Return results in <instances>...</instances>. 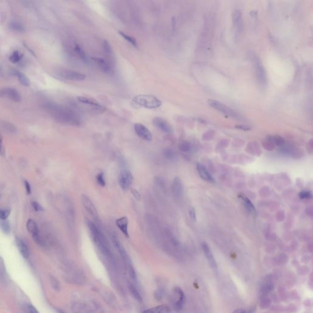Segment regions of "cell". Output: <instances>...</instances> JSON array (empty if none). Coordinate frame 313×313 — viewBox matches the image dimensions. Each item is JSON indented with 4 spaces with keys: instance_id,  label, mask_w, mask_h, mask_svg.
<instances>
[{
    "instance_id": "1",
    "label": "cell",
    "mask_w": 313,
    "mask_h": 313,
    "mask_svg": "<svg viewBox=\"0 0 313 313\" xmlns=\"http://www.w3.org/2000/svg\"><path fill=\"white\" fill-rule=\"evenodd\" d=\"M45 109L55 119L61 122L72 125H79L80 120L78 116L72 110L53 103H47Z\"/></svg>"
},
{
    "instance_id": "2",
    "label": "cell",
    "mask_w": 313,
    "mask_h": 313,
    "mask_svg": "<svg viewBox=\"0 0 313 313\" xmlns=\"http://www.w3.org/2000/svg\"><path fill=\"white\" fill-rule=\"evenodd\" d=\"M87 225L91 233L92 238L101 253L106 256L109 260L113 259V256L109 248L107 242L102 233L97 226L91 221H87Z\"/></svg>"
},
{
    "instance_id": "3",
    "label": "cell",
    "mask_w": 313,
    "mask_h": 313,
    "mask_svg": "<svg viewBox=\"0 0 313 313\" xmlns=\"http://www.w3.org/2000/svg\"><path fill=\"white\" fill-rule=\"evenodd\" d=\"M132 102L138 106L147 109H156L161 107L162 102L158 98L152 95L141 94L134 97Z\"/></svg>"
},
{
    "instance_id": "4",
    "label": "cell",
    "mask_w": 313,
    "mask_h": 313,
    "mask_svg": "<svg viewBox=\"0 0 313 313\" xmlns=\"http://www.w3.org/2000/svg\"><path fill=\"white\" fill-rule=\"evenodd\" d=\"M252 60L254 66L256 75L258 83L262 88H265L267 85V74L265 67L259 58L255 55H253Z\"/></svg>"
},
{
    "instance_id": "5",
    "label": "cell",
    "mask_w": 313,
    "mask_h": 313,
    "mask_svg": "<svg viewBox=\"0 0 313 313\" xmlns=\"http://www.w3.org/2000/svg\"><path fill=\"white\" fill-rule=\"evenodd\" d=\"M208 104L214 108L219 112L221 113L222 114L229 116V117H233L234 119H241L240 116L233 109H231L230 107H228L227 105L214 100H208Z\"/></svg>"
},
{
    "instance_id": "6",
    "label": "cell",
    "mask_w": 313,
    "mask_h": 313,
    "mask_svg": "<svg viewBox=\"0 0 313 313\" xmlns=\"http://www.w3.org/2000/svg\"><path fill=\"white\" fill-rule=\"evenodd\" d=\"M134 178L132 173L127 170H122L118 177V183L123 190H127L132 185Z\"/></svg>"
},
{
    "instance_id": "7",
    "label": "cell",
    "mask_w": 313,
    "mask_h": 313,
    "mask_svg": "<svg viewBox=\"0 0 313 313\" xmlns=\"http://www.w3.org/2000/svg\"><path fill=\"white\" fill-rule=\"evenodd\" d=\"M26 229L31 234L33 240L39 245H43V242L39 235V229L36 223L32 219L28 220L26 223Z\"/></svg>"
},
{
    "instance_id": "8",
    "label": "cell",
    "mask_w": 313,
    "mask_h": 313,
    "mask_svg": "<svg viewBox=\"0 0 313 313\" xmlns=\"http://www.w3.org/2000/svg\"><path fill=\"white\" fill-rule=\"evenodd\" d=\"M59 75L64 79L70 81H83L86 77L84 74L74 70H61L59 72Z\"/></svg>"
},
{
    "instance_id": "9",
    "label": "cell",
    "mask_w": 313,
    "mask_h": 313,
    "mask_svg": "<svg viewBox=\"0 0 313 313\" xmlns=\"http://www.w3.org/2000/svg\"><path fill=\"white\" fill-rule=\"evenodd\" d=\"M0 97L5 98L16 102H19L21 100V96L19 93L14 88L5 87L0 89Z\"/></svg>"
},
{
    "instance_id": "10",
    "label": "cell",
    "mask_w": 313,
    "mask_h": 313,
    "mask_svg": "<svg viewBox=\"0 0 313 313\" xmlns=\"http://www.w3.org/2000/svg\"><path fill=\"white\" fill-rule=\"evenodd\" d=\"M174 295H175V303L174 307L177 311H181L185 303L186 298L185 295L183 291L179 288H176L174 289Z\"/></svg>"
},
{
    "instance_id": "11",
    "label": "cell",
    "mask_w": 313,
    "mask_h": 313,
    "mask_svg": "<svg viewBox=\"0 0 313 313\" xmlns=\"http://www.w3.org/2000/svg\"><path fill=\"white\" fill-rule=\"evenodd\" d=\"M81 202L83 207L87 212L91 215L94 219L98 218V212L96 207L94 205L91 199L86 195L83 194L81 197Z\"/></svg>"
},
{
    "instance_id": "12",
    "label": "cell",
    "mask_w": 313,
    "mask_h": 313,
    "mask_svg": "<svg viewBox=\"0 0 313 313\" xmlns=\"http://www.w3.org/2000/svg\"><path fill=\"white\" fill-rule=\"evenodd\" d=\"M233 21L236 36H240L243 29L242 14L240 11L236 9L233 12Z\"/></svg>"
},
{
    "instance_id": "13",
    "label": "cell",
    "mask_w": 313,
    "mask_h": 313,
    "mask_svg": "<svg viewBox=\"0 0 313 313\" xmlns=\"http://www.w3.org/2000/svg\"><path fill=\"white\" fill-rule=\"evenodd\" d=\"M134 129L137 135L143 140L150 141L152 139L151 132L145 125L140 123H137L134 125Z\"/></svg>"
},
{
    "instance_id": "14",
    "label": "cell",
    "mask_w": 313,
    "mask_h": 313,
    "mask_svg": "<svg viewBox=\"0 0 313 313\" xmlns=\"http://www.w3.org/2000/svg\"><path fill=\"white\" fill-rule=\"evenodd\" d=\"M202 248L204 252V256L207 259L210 266L211 268L215 271V272H218V265L216 262L215 261L214 256L212 254L209 245L206 242H203L202 243Z\"/></svg>"
},
{
    "instance_id": "15",
    "label": "cell",
    "mask_w": 313,
    "mask_h": 313,
    "mask_svg": "<svg viewBox=\"0 0 313 313\" xmlns=\"http://www.w3.org/2000/svg\"><path fill=\"white\" fill-rule=\"evenodd\" d=\"M274 289V278L272 275H267L264 278L261 287V293L262 297H265L267 294L270 293Z\"/></svg>"
},
{
    "instance_id": "16",
    "label": "cell",
    "mask_w": 313,
    "mask_h": 313,
    "mask_svg": "<svg viewBox=\"0 0 313 313\" xmlns=\"http://www.w3.org/2000/svg\"><path fill=\"white\" fill-rule=\"evenodd\" d=\"M171 190L175 198L179 199L182 197L184 194V187L179 177H176L174 179L171 185Z\"/></svg>"
},
{
    "instance_id": "17",
    "label": "cell",
    "mask_w": 313,
    "mask_h": 313,
    "mask_svg": "<svg viewBox=\"0 0 313 313\" xmlns=\"http://www.w3.org/2000/svg\"><path fill=\"white\" fill-rule=\"evenodd\" d=\"M153 123L156 127L164 133L170 134L173 129L170 124L161 117H156L153 119Z\"/></svg>"
},
{
    "instance_id": "18",
    "label": "cell",
    "mask_w": 313,
    "mask_h": 313,
    "mask_svg": "<svg viewBox=\"0 0 313 313\" xmlns=\"http://www.w3.org/2000/svg\"><path fill=\"white\" fill-rule=\"evenodd\" d=\"M196 170L198 173L199 176H200L203 180L207 181L211 183H214L215 179L213 176L211 175L209 171L206 169V168L201 163H197L196 165Z\"/></svg>"
},
{
    "instance_id": "19",
    "label": "cell",
    "mask_w": 313,
    "mask_h": 313,
    "mask_svg": "<svg viewBox=\"0 0 313 313\" xmlns=\"http://www.w3.org/2000/svg\"><path fill=\"white\" fill-rule=\"evenodd\" d=\"M92 59L93 61H94L98 64V67L100 68V69L104 73L107 74H110L113 73V70L111 67V65L105 59L95 57V58H92Z\"/></svg>"
},
{
    "instance_id": "20",
    "label": "cell",
    "mask_w": 313,
    "mask_h": 313,
    "mask_svg": "<svg viewBox=\"0 0 313 313\" xmlns=\"http://www.w3.org/2000/svg\"><path fill=\"white\" fill-rule=\"evenodd\" d=\"M111 241H112L113 245L115 247L116 250L119 252V253L120 254L122 259L126 262L129 261V256L127 254L124 248L120 242L119 241V238H117V237L116 235H111Z\"/></svg>"
},
{
    "instance_id": "21",
    "label": "cell",
    "mask_w": 313,
    "mask_h": 313,
    "mask_svg": "<svg viewBox=\"0 0 313 313\" xmlns=\"http://www.w3.org/2000/svg\"><path fill=\"white\" fill-rule=\"evenodd\" d=\"M77 100H78V102H79L82 103L93 106L99 110H102V111L105 110L104 107L98 102V100H96V99H94L93 98H87L85 96H79L77 98Z\"/></svg>"
},
{
    "instance_id": "22",
    "label": "cell",
    "mask_w": 313,
    "mask_h": 313,
    "mask_svg": "<svg viewBox=\"0 0 313 313\" xmlns=\"http://www.w3.org/2000/svg\"><path fill=\"white\" fill-rule=\"evenodd\" d=\"M116 224L118 228L121 231V232L125 235L126 237H129V231H128V225H129V220L127 216H122L118 218L116 221Z\"/></svg>"
},
{
    "instance_id": "23",
    "label": "cell",
    "mask_w": 313,
    "mask_h": 313,
    "mask_svg": "<svg viewBox=\"0 0 313 313\" xmlns=\"http://www.w3.org/2000/svg\"><path fill=\"white\" fill-rule=\"evenodd\" d=\"M16 242L20 254L24 258L28 259L29 256V252L26 243L19 237L16 238Z\"/></svg>"
},
{
    "instance_id": "24",
    "label": "cell",
    "mask_w": 313,
    "mask_h": 313,
    "mask_svg": "<svg viewBox=\"0 0 313 313\" xmlns=\"http://www.w3.org/2000/svg\"><path fill=\"white\" fill-rule=\"evenodd\" d=\"M238 197L242 200L243 204L246 207L247 210L249 212H250V214L254 215H257V211H256V209H255L254 205L246 196L243 195H240L238 196Z\"/></svg>"
},
{
    "instance_id": "25",
    "label": "cell",
    "mask_w": 313,
    "mask_h": 313,
    "mask_svg": "<svg viewBox=\"0 0 313 313\" xmlns=\"http://www.w3.org/2000/svg\"><path fill=\"white\" fill-rule=\"evenodd\" d=\"M142 313H171V309L167 305H159L146 310Z\"/></svg>"
},
{
    "instance_id": "26",
    "label": "cell",
    "mask_w": 313,
    "mask_h": 313,
    "mask_svg": "<svg viewBox=\"0 0 313 313\" xmlns=\"http://www.w3.org/2000/svg\"><path fill=\"white\" fill-rule=\"evenodd\" d=\"M1 129L8 133H14L16 131V126L12 123L7 121H2L0 122Z\"/></svg>"
},
{
    "instance_id": "27",
    "label": "cell",
    "mask_w": 313,
    "mask_h": 313,
    "mask_svg": "<svg viewBox=\"0 0 313 313\" xmlns=\"http://www.w3.org/2000/svg\"><path fill=\"white\" fill-rule=\"evenodd\" d=\"M15 74L19 79L20 83L24 86H28L30 85V81L24 74L19 71H16Z\"/></svg>"
},
{
    "instance_id": "28",
    "label": "cell",
    "mask_w": 313,
    "mask_h": 313,
    "mask_svg": "<svg viewBox=\"0 0 313 313\" xmlns=\"http://www.w3.org/2000/svg\"><path fill=\"white\" fill-rule=\"evenodd\" d=\"M74 50H75V52L77 53V55H78V57H79V58L81 59V60H83V61H84V62H87L88 61V57H87V55H86V53L82 49V48L77 43L75 44Z\"/></svg>"
},
{
    "instance_id": "29",
    "label": "cell",
    "mask_w": 313,
    "mask_h": 313,
    "mask_svg": "<svg viewBox=\"0 0 313 313\" xmlns=\"http://www.w3.org/2000/svg\"><path fill=\"white\" fill-rule=\"evenodd\" d=\"M9 28L11 29V30L16 32L21 33L24 31L23 26L17 21H11L9 24Z\"/></svg>"
},
{
    "instance_id": "30",
    "label": "cell",
    "mask_w": 313,
    "mask_h": 313,
    "mask_svg": "<svg viewBox=\"0 0 313 313\" xmlns=\"http://www.w3.org/2000/svg\"><path fill=\"white\" fill-rule=\"evenodd\" d=\"M118 33L119 34V35H120L124 39H125V40H127L128 42H129L131 45H132L134 47H137V42L136 39H135L134 38L130 36H129L128 34L123 33L122 31H118Z\"/></svg>"
},
{
    "instance_id": "31",
    "label": "cell",
    "mask_w": 313,
    "mask_h": 313,
    "mask_svg": "<svg viewBox=\"0 0 313 313\" xmlns=\"http://www.w3.org/2000/svg\"><path fill=\"white\" fill-rule=\"evenodd\" d=\"M272 303V300L270 298L266 297H262L261 298L260 302H259V306L262 309H267L269 308Z\"/></svg>"
},
{
    "instance_id": "32",
    "label": "cell",
    "mask_w": 313,
    "mask_h": 313,
    "mask_svg": "<svg viewBox=\"0 0 313 313\" xmlns=\"http://www.w3.org/2000/svg\"><path fill=\"white\" fill-rule=\"evenodd\" d=\"M23 58V55L19 51H14L9 57V60L14 64L18 63Z\"/></svg>"
},
{
    "instance_id": "33",
    "label": "cell",
    "mask_w": 313,
    "mask_h": 313,
    "mask_svg": "<svg viewBox=\"0 0 313 313\" xmlns=\"http://www.w3.org/2000/svg\"><path fill=\"white\" fill-rule=\"evenodd\" d=\"M269 139L273 143L274 145H276L278 146H283L285 143L284 139L280 136L270 137Z\"/></svg>"
},
{
    "instance_id": "34",
    "label": "cell",
    "mask_w": 313,
    "mask_h": 313,
    "mask_svg": "<svg viewBox=\"0 0 313 313\" xmlns=\"http://www.w3.org/2000/svg\"><path fill=\"white\" fill-rule=\"evenodd\" d=\"M179 149L183 152H187L191 149V144L188 141H182L179 144Z\"/></svg>"
},
{
    "instance_id": "35",
    "label": "cell",
    "mask_w": 313,
    "mask_h": 313,
    "mask_svg": "<svg viewBox=\"0 0 313 313\" xmlns=\"http://www.w3.org/2000/svg\"><path fill=\"white\" fill-rule=\"evenodd\" d=\"M0 227L3 232L6 234H9L11 232V227L9 224V222L6 220H1L0 221Z\"/></svg>"
},
{
    "instance_id": "36",
    "label": "cell",
    "mask_w": 313,
    "mask_h": 313,
    "mask_svg": "<svg viewBox=\"0 0 313 313\" xmlns=\"http://www.w3.org/2000/svg\"><path fill=\"white\" fill-rule=\"evenodd\" d=\"M129 289H130V293H132V296L134 297V298L135 299H136L137 301L138 302H141L142 301V297L141 295H140V293H139V292L138 291L137 289L132 285H130L129 286Z\"/></svg>"
},
{
    "instance_id": "37",
    "label": "cell",
    "mask_w": 313,
    "mask_h": 313,
    "mask_svg": "<svg viewBox=\"0 0 313 313\" xmlns=\"http://www.w3.org/2000/svg\"><path fill=\"white\" fill-rule=\"evenodd\" d=\"M163 153H164L165 156L166 158L170 159V160H173L176 157L175 152L172 149H170V148L165 149Z\"/></svg>"
},
{
    "instance_id": "38",
    "label": "cell",
    "mask_w": 313,
    "mask_h": 313,
    "mask_svg": "<svg viewBox=\"0 0 313 313\" xmlns=\"http://www.w3.org/2000/svg\"><path fill=\"white\" fill-rule=\"evenodd\" d=\"M96 180H97V182H98V184L99 185H100V186H102L103 187L105 186V185H106V181L105 180L103 173L101 172V173H98V175H97V177H96Z\"/></svg>"
},
{
    "instance_id": "39",
    "label": "cell",
    "mask_w": 313,
    "mask_h": 313,
    "mask_svg": "<svg viewBox=\"0 0 313 313\" xmlns=\"http://www.w3.org/2000/svg\"><path fill=\"white\" fill-rule=\"evenodd\" d=\"M24 310L26 313H39L34 306L28 303L24 305Z\"/></svg>"
},
{
    "instance_id": "40",
    "label": "cell",
    "mask_w": 313,
    "mask_h": 313,
    "mask_svg": "<svg viewBox=\"0 0 313 313\" xmlns=\"http://www.w3.org/2000/svg\"><path fill=\"white\" fill-rule=\"evenodd\" d=\"M11 211L9 209H0V220H6L7 218L10 215Z\"/></svg>"
},
{
    "instance_id": "41",
    "label": "cell",
    "mask_w": 313,
    "mask_h": 313,
    "mask_svg": "<svg viewBox=\"0 0 313 313\" xmlns=\"http://www.w3.org/2000/svg\"><path fill=\"white\" fill-rule=\"evenodd\" d=\"M299 197L301 199H311L312 197V193L309 191H303L299 194Z\"/></svg>"
},
{
    "instance_id": "42",
    "label": "cell",
    "mask_w": 313,
    "mask_h": 313,
    "mask_svg": "<svg viewBox=\"0 0 313 313\" xmlns=\"http://www.w3.org/2000/svg\"><path fill=\"white\" fill-rule=\"evenodd\" d=\"M263 146L267 150H270V151L273 150L274 147V145L273 144V143L270 141V139H269L267 141H265L264 143H263Z\"/></svg>"
},
{
    "instance_id": "43",
    "label": "cell",
    "mask_w": 313,
    "mask_h": 313,
    "mask_svg": "<svg viewBox=\"0 0 313 313\" xmlns=\"http://www.w3.org/2000/svg\"><path fill=\"white\" fill-rule=\"evenodd\" d=\"M103 49L105 50V52L107 54L110 55V53H111V47H110L108 42L107 40H104L103 43Z\"/></svg>"
},
{
    "instance_id": "44",
    "label": "cell",
    "mask_w": 313,
    "mask_h": 313,
    "mask_svg": "<svg viewBox=\"0 0 313 313\" xmlns=\"http://www.w3.org/2000/svg\"><path fill=\"white\" fill-rule=\"evenodd\" d=\"M297 310V307L293 305H290L289 306H288L287 307L284 308V310L286 313H294Z\"/></svg>"
},
{
    "instance_id": "45",
    "label": "cell",
    "mask_w": 313,
    "mask_h": 313,
    "mask_svg": "<svg viewBox=\"0 0 313 313\" xmlns=\"http://www.w3.org/2000/svg\"><path fill=\"white\" fill-rule=\"evenodd\" d=\"M188 213L190 218L193 221H196V215L195 209L193 207H190L188 211Z\"/></svg>"
},
{
    "instance_id": "46",
    "label": "cell",
    "mask_w": 313,
    "mask_h": 313,
    "mask_svg": "<svg viewBox=\"0 0 313 313\" xmlns=\"http://www.w3.org/2000/svg\"><path fill=\"white\" fill-rule=\"evenodd\" d=\"M32 206H33V209L36 211H38V212H40V211H42L43 209V207L40 206V204H39L38 202H36V201H34L32 202Z\"/></svg>"
},
{
    "instance_id": "47",
    "label": "cell",
    "mask_w": 313,
    "mask_h": 313,
    "mask_svg": "<svg viewBox=\"0 0 313 313\" xmlns=\"http://www.w3.org/2000/svg\"><path fill=\"white\" fill-rule=\"evenodd\" d=\"M235 127L237 129H240L243 131H249L252 129V128L247 125H237L235 126Z\"/></svg>"
},
{
    "instance_id": "48",
    "label": "cell",
    "mask_w": 313,
    "mask_h": 313,
    "mask_svg": "<svg viewBox=\"0 0 313 313\" xmlns=\"http://www.w3.org/2000/svg\"><path fill=\"white\" fill-rule=\"evenodd\" d=\"M4 154H5V149H4V146L3 145L2 137L0 134V155L4 156Z\"/></svg>"
},
{
    "instance_id": "49",
    "label": "cell",
    "mask_w": 313,
    "mask_h": 313,
    "mask_svg": "<svg viewBox=\"0 0 313 313\" xmlns=\"http://www.w3.org/2000/svg\"><path fill=\"white\" fill-rule=\"evenodd\" d=\"M131 193H132V195L134 196V197L135 198V199H137V201H140L141 196H140L139 193L137 191L136 189H132Z\"/></svg>"
},
{
    "instance_id": "50",
    "label": "cell",
    "mask_w": 313,
    "mask_h": 313,
    "mask_svg": "<svg viewBox=\"0 0 313 313\" xmlns=\"http://www.w3.org/2000/svg\"><path fill=\"white\" fill-rule=\"evenodd\" d=\"M24 185H25V188H26V192L28 194H31V185L29 184V183L26 181V180H25L24 181Z\"/></svg>"
},
{
    "instance_id": "51",
    "label": "cell",
    "mask_w": 313,
    "mask_h": 313,
    "mask_svg": "<svg viewBox=\"0 0 313 313\" xmlns=\"http://www.w3.org/2000/svg\"><path fill=\"white\" fill-rule=\"evenodd\" d=\"M272 311L275 312H282L284 310V307L281 306H274L272 307Z\"/></svg>"
},
{
    "instance_id": "52",
    "label": "cell",
    "mask_w": 313,
    "mask_h": 313,
    "mask_svg": "<svg viewBox=\"0 0 313 313\" xmlns=\"http://www.w3.org/2000/svg\"><path fill=\"white\" fill-rule=\"evenodd\" d=\"M279 293H280L281 296L283 298H284L283 299H285V298H286V292H285V291H284V289H280Z\"/></svg>"
},
{
    "instance_id": "53",
    "label": "cell",
    "mask_w": 313,
    "mask_h": 313,
    "mask_svg": "<svg viewBox=\"0 0 313 313\" xmlns=\"http://www.w3.org/2000/svg\"><path fill=\"white\" fill-rule=\"evenodd\" d=\"M233 313H246V311L243 309H238L236 310Z\"/></svg>"
},
{
    "instance_id": "54",
    "label": "cell",
    "mask_w": 313,
    "mask_h": 313,
    "mask_svg": "<svg viewBox=\"0 0 313 313\" xmlns=\"http://www.w3.org/2000/svg\"><path fill=\"white\" fill-rule=\"evenodd\" d=\"M1 68H0V73H1Z\"/></svg>"
}]
</instances>
